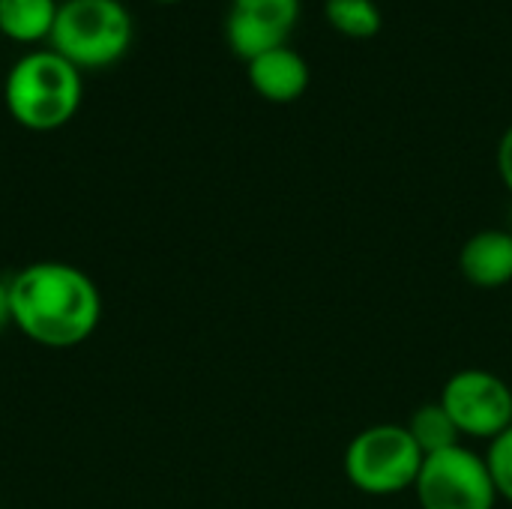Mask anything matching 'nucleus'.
<instances>
[{
	"mask_svg": "<svg viewBox=\"0 0 512 509\" xmlns=\"http://www.w3.org/2000/svg\"><path fill=\"white\" fill-rule=\"evenodd\" d=\"M12 324L51 351L87 342L102 321V294L96 282L72 264L36 261L9 282Z\"/></svg>",
	"mask_w": 512,
	"mask_h": 509,
	"instance_id": "nucleus-1",
	"label": "nucleus"
},
{
	"mask_svg": "<svg viewBox=\"0 0 512 509\" xmlns=\"http://www.w3.org/2000/svg\"><path fill=\"white\" fill-rule=\"evenodd\" d=\"M84 96L81 69L54 48L30 51L12 63L3 84L9 117L30 132H51L66 126Z\"/></svg>",
	"mask_w": 512,
	"mask_h": 509,
	"instance_id": "nucleus-2",
	"label": "nucleus"
},
{
	"mask_svg": "<svg viewBox=\"0 0 512 509\" xmlns=\"http://www.w3.org/2000/svg\"><path fill=\"white\" fill-rule=\"evenodd\" d=\"M51 48L78 69L117 63L132 42V15L120 0H66L57 9Z\"/></svg>",
	"mask_w": 512,
	"mask_h": 509,
	"instance_id": "nucleus-3",
	"label": "nucleus"
},
{
	"mask_svg": "<svg viewBox=\"0 0 512 509\" xmlns=\"http://www.w3.org/2000/svg\"><path fill=\"white\" fill-rule=\"evenodd\" d=\"M423 453L411 432L396 423H378L351 438L345 447V477L348 483L372 498H390L414 489Z\"/></svg>",
	"mask_w": 512,
	"mask_h": 509,
	"instance_id": "nucleus-4",
	"label": "nucleus"
},
{
	"mask_svg": "<svg viewBox=\"0 0 512 509\" xmlns=\"http://www.w3.org/2000/svg\"><path fill=\"white\" fill-rule=\"evenodd\" d=\"M414 492L420 509H495L501 501L486 459L462 444L426 456Z\"/></svg>",
	"mask_w": 512,
	"mask_h": 509,
	"instance_id": "nucleus-5",
	"label": "nucleus"
},
{
	"mask_svg": "<svg viewBox=\"0 0 512 509\" xmlns=\"http://www.w3.org/2000/svg\"><path fill=\"white\" fill-rule=\"evenodd\" d=\"M462 438L495 441L512 426V387L489 369H459L438 399Z\"/></svg>",
	"mask_w": 512,
	"mask_h": 509,
	"instance_id": "nucleus-6",
	"label": "nucleus"
},
{
	"mask_svg": "<svg viewBox=\"0 0 512 509\" xmlns=\"http://www.w3.org/2000/svg\"><path fill=\"white\" fill-rule=\"evenodd\" d=\"M300 21V0H231L225 39L246 63L270 48L288 45Z\"/></svg>",
	"mask_w": 512,
	"mask_h": 509,
	"instance_id": "nucleus-7",
	"label": "nucleus"
},
{
	"mask_svg": "<svg viewBox=\"0 0 512 509\" xmlns=\"http://www.w3.org/2000/svg\"><path fill=\"white\" fill-rule=\"evenodd\" d=\"M246 75L252 90L276 105L297 102L309 87V63L291 45H279L252 57L246 63Z\"/></svg>",
	"mask_w": 512,
	"mask_h": 509,
	"instance_id": "nucleus-8",
	"label": "nucleus"
},
{
	"mask_svg": "<svg viewBox=\"0 0 512 509\" xmlns=\"http://www.w3.org/2000/svg\"><path fill=\"white\" fill-rule=\"evenodd\" d=\"M459 273L474 288H504L512 282V231L486 228L468 237L459 252Z\"/></svg>",
	"mask_w": 512,
	"mask_h": 509,
	"instance_id": "nucleus-9",
	"label": "nucleus"
},
{
	"mask_svg": "<svg viewBox=\"0 0 512 509\" xmlns=\"http://www.w3.org/2000/svg\"><path fill=\"white\" fill-rule=\"evenodd\" d=\"M57 9V0H0V33L21 45L48 39Z\"/></svg>",
	"mask_w": 512,
	"mask_h": 509,
	"instance_id": "nucleus-10",
	"label": "nucleus"
},
{
	"mask_svg": "<svg viewBox=\"0 0 512 509\" xmlns=\"http://www.w3.org/2000/svg\"><path fill=\"white\" fill-rule=\"evenodd\" d=\"M405 429L411 432V438H414V444L420 447L423 456H435V453H444V450L462 444V432H459V426L453 423V417L447 414V408L441 402L420 405L408 417Z\"/></svg>",
	"mask_w": 512,
	"mask_h": 509,
	"instance_id": "nucleus-11",
	"label": "nucleus"
},
{
	"mask_svg": "<svg viewBox=\"0 0 512 509\" xmlns=\"http://www.w3.org/2000/svg\"><path fill=\"white\" fill-rule=\"evenodd\" d=\"M324 15L348 39H372L381 33L384 15L375 0H327Z\"/></svg>",
	"mask_w": 512,
	"mask_h": 509,
	"instance_id": "nucleus-12",
	"label": "nucleus"
},
{
	"mask_svg": "<svg viewBox=\"0 0 512 509\" xmlns=\"http://www.w3.org/2000/svg\"><path fill=\"white\" fill-rule=\"evenodd\" d=\"M483 459L489 465L498 498L512 504V426L504 435H498L495 441H489V453Z\"/></svg>",
	"mask_w": 512,
	"mask_h": 509,
	"instance_id": "nucleus-13",
	"label": "nucleus"
},
{
	"mask_svg": "<svg viewBox=\"0 0 512 509\" xmlns=\"http://www.w3.org/2000/svg\"><path fill=\"white\" fill-rule=\"evenodd\" d=\"M498 174H501L507 192L512 195V126L504 129V135L498 141Z\"/></svg>",
	"mask_w": 512,
	"mask_h": 509,
	"instance_id": "nucleus-14",
	"label": "nucleus"
},
{
	"mask_svg": "<svg viewBox=\"0 0 512 509\" xmlns=\"http://www.w3.org/2000/svg\"><path fill=\"white\" fill-rule=\"evenodd\" d=\"M12 324V303H9V282H0V330Z\"/></svg>",
	"mask_w": 512,
	"mask_h": 509,
	"instance_id": "nucleus-15",
	"label": "nucleus"
},
{
	"mask_svg": "<svg viewBox=\"0 0 512 509\" xmlns=\"http://www.w3.org/2000/svg\"><path fill=\"white\" fill-rule=\"evenodd\" d=\"M156 3H177V0H156Z\"/></svg>",
	"mask_w": 512,
	"mask_h": 509,
	"instance_id": "nucleus-16",
	"label": "nucleus"
}]
</instances>
